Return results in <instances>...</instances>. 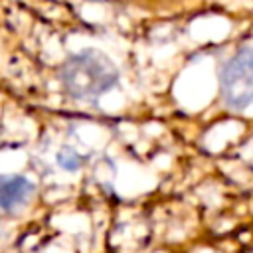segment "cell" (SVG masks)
Wrapping results in <instances>:
<instances>
[{
    "label": "cell",
    "mask_w": 253,
    "mask_h": 253,
    "mask_svg": "<svg viewBox=\"0 0 253 253\" xmlns=\"http://www.w3.org/2000/svg\"><path fill=\"white\" fill-rule=\"evenodd\" d=\"M36 192L34 182L26 176H0V208L4 211H16L24 208Z\"/></svg>",
    "instance_id": "3957f363"
},
{
    "label": "cell",
    "mask_w": 253,
    "mask_h": 253,
    "mask_svg": "<svg viewBox=\"0 0 253 253\" xmlns=\"http://www.w3.org/2000/svg\"><path fill=\"white\" fill-rule=\"evenodd\" d=\"M219 81L227 107L245 109L253 103V47H241L223 65Z\"/></svg>",
    "instance_id": "7a4b0ae2"
},
{
    "label": "cell",
    "mask_w": 253,
    "mask_h": 253,
    "mask_svg": "<svg viewBox=\"0 0 253 253\" xmlns=\"http://www.w3.org/2000/svg\"><path fill=\"white\" fill-rule=\"evenodd\" d=\"M119 81L115 63L99 49H83L69 55L61 67V83L73 99L95 101Z\"/></svg>",
    "instance_id": "6da1fadb"
},
{
    "label": "cell",
    "mask_w": 253,
    "mask_h": 253,
    "mask_svg": "<svg viewBox=\"0 0 253 253\" xmlns=\"http://www.w3.org/2000/svg\"><path fill=\"white\" fill-rule=\"evenodd\" d=\"M57 164H59L63 170H77V168H81V164H83V156H79L73 148L65 146V148H61L59 154H57Z\"/></svg>",
    "instance_id": "277c9868"
}]
</instances>
